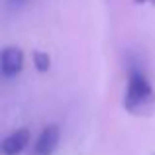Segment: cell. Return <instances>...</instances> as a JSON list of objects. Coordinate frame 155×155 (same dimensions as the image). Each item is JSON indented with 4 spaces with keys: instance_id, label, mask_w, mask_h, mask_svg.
I'll return each instance as SVG.
<instances>
[{
    "instance_id": "obj_1",
    "label": "cell",
    "mask_w": 155,
    "mask_h": 155,
    "mask_svg": "<svg viewBox=\"0 0 155 155\" xmlns=\"http://www.w3.org/2000/svg\"><path fill=\"white\" fill-rule=\"evenodd\" d=\"M155 106V91L147 75L137 65H132L128 71V87L124 94V108L130 114H147Z\"/></svg>"
},
{
    "instance_id": "obj_6",
    "label": "cell",
    "mask_w": 155,
    "mask_h": 155,
    "mask_svg": "<svg viewBox=\"0 0 155 155\" xmlns=\"http://www.w3.org/2000/svg\"><path fill=\"white\" fill-rule=\"evenodd\" d=\"M136 2H137V4H143V2H153V4H155V0H136Z\"/></svg>"
},
{
    "instance_id": "obj_4",
    "label": "cell",
    "mask_w": 155,
    "mask_h": 155,
    "mask_svg": "<svg viewBox=\"0 0 155 155\" xmlns=\"http://www.w3.org/2000/svg\"><path fill=\"white\" fill-rule=\"evenodd\" d=\"M24 67V53L18 47H4L0 53V73L8 79L16 77Z\"/></svg>"
},
{
    "instance_id": "obj_2",
    "label": "cell",
    "mask_w": 155,
    "mask_h": 155,
    "mask_svg": "<svg viewBox=\"0 0 155 155\" xmlns=\"http://www.w3.org/2000/svg\"><path fill=\"white\" fill-rule=\"evenodd\" d=\"M59 140H61V130L57 124H49L41 130V134L38 136L35 140V145H34V153L35 155H53L59 145Z\"/></svg>"
},
{
    "instance_id": "obj_3",
    "label": "cell",
    "mask_w": 155,
    "mask_h": 155,
    "mask_svg": "<svg viewBox=\"0 0 155 155\" xmlns=\"http://www.w3.org/2000/svg\"><path fill=\"white\" fill-rule=\"evenodd\" d=\"M30 130L28 128H18L12 134H8L2 141H0V153L2 155H20L30 143Z\"/></svg>"
},
{
    "instance_id": "obj_5",
    "label": "cell",
    "mask_w": 155,
    "mask_h": 155,
    "mask_svg": "<svg viewBox=\"0 0 155 155\" xmlns=\"http://www.w3.org/2000/svg\"><path fill=\"white\" fill-rule=\"evenodd\" d=\"M34 65L38 67V71H41V73H45V71H49V67H51V59H49V55H47L45 51H34Z\"/></svg>"
}]
</instances>
